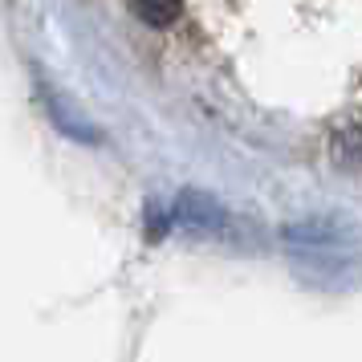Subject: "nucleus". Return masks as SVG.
Instances as JSON below:
<instances>
[{
	"label": "nucleus",
	"instance_id": "f257e3e1",
	"mask_svg": "<svg viewBox=\"0 0 362 362\" xmlns=\"http://www.w3.org/2000/svg\"><path fill=\"white\" fill-rule=\"evenodd\" d=\"M175 220H180V224H192V228H216V224H220V208H216L208 196L187 192V196L180 199V208H175Z\"/></svg>",
	"mask_w": 362,
	"mask_h": 362
},
{
	"label": "nucleus",
	"instance_id": "f03ea898",
	"mask_svg": "<svg viewBox=\"0 0 362 362\" xmlns=\"http://www.w3.org/2000/svg\"><path fill=\"white\" fill-rule=\"evenodd\" d=\"M134 13L143 21H151V25H167V21L180 17V4H139Z\"/></svg>",
	"mask_w": 362,
	"mask_h": 362
}]
</instances>
